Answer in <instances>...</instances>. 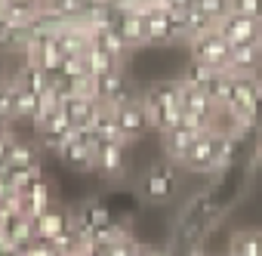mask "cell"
Here are the masks:
<instances>
[{
    "label": "cell",
    "mask_w": 262,
    "mask_h": 256,
    "mask_svg": "<svg viewBox=\"0 0 262 256\" xmlns=\"http://www.w3.org/2000/svg\"><path fill=\"white\" fill-rule=\"evenodd\" d=\"M142 111L148 117V126L155 133H164L170 126L182 123V99H179V80H161L139 93Z\"/></svg>",
    "instance_id": "1"
},
{
    "label": "cell",
    "mask_w": 262,
    "mask_h": 256,
    "mask_svg": "<svg viewBox=\"0 0 262 256\" xmlns=\"http://www.w3.org/2000/svg\"><path fill=\"white\" fill-rule=\"evenodd\" d=\"M176 191H179V164H173V161H158L142 176V195L155 204L173 201Z\"/></svg>",
    "instance_id": "2"
},
{
    "label": "cell",
    "mask_w": 262,
    "mask_h": 256,
    "mask_svg": "<svg viewBox=\"0 0 262 256\" xmlns=\"http://www.w3.org/2000/svg\"><path fill=\"white\" fill-rule=\"evenodd\" d=\"M188 53H191L194 62L207 65V68H213V71H228L231 44H228L216 28L207 31V34H201V37H194V40H188Z\"/></svg>",
    "instance_id": "3"
},
{
    "label": "cell",
    "mask_w": 262,
    "mask_h": 256,
    "mask_svg": "<svg viewBox=\"0 0 262 256\" xmlns=\"http://www.w3.org/2000/svg\"><path fill=\"white\" fill-rule=\"evenodd\" d=\"M256 93H259L256 74H231V90H228V99H225L222 111H228V114H253L256 117Z\"/></svg>",
    "instance_id": "4"
},
{
    "label": "cell",
    "mask_w": 262,
    "mask_h": 256,
    "mask_svg": "<svg viewBox=\"0 0 262 256\" xmlns=\"http://www.w3.org/2000/svg\"><path fill=\"white\" fill-rule=\"evenodd\" d=\"M216 31L231 44V47H241V44H259L262 37V19H250V16H237V13H228Z\"/></svg>",
    "instance_id": "5"
},
{
    "label": "cell",
    "mask_w": 262,
    "mask_h": 256,
    "mask_svg": "<svg viewBox=\"0 0 262 256\" xmlns=\"http://www.w3.org/2000/svg\"><path fill=\"white\" fill-rule=\"evenodd\" d=\"M201 133H204V130H198V126H188L185 120H182V123H176V126H170V130H164V133H161V142H164V158L182 167V161H185L188 148L194 145V139H198Z\"/></svg>",
    "instance_id": "6"
},
{
    "label": "cell",
    "mask_w": 262,
    "mask_h": 256,
    "mask_svg": "<svg viewBox=\"0 0 262 256\" xmlns=\"http://www.w3.org/2000/svg\"><path fill=\"white\" fill-rule=\"evenodd\" d=\"M114 120H117V133H120L123 142H133V139H139V136H145V133L151 130L139 99H136V102H126V105H120V108H114Z\"/></svg>",
    "instance_id": "7"
},
{
    "label": "cell",
    "mask_w": 262,
    "mask_h": 256,
    "mask_svg": "<svg viewBox=\"0 0 262 256\" xmlns=\"http://www.w3.org/2000/svg\"><path fill=\"white\" fill-rule=\"evenodd\" d=\"M182 167L191 170V173H213V167H216V130H204L194 139Z\"/></svg>",
    "instance_id": "8"
},
{
    "label": "cell",
    "mask_w": 262,
    "mask_h": 256,
    "mask_svg": "<svg viewBox=\"0 0 262 256\" xmlns=\"http://www.w3.org/2000/svg\"><path fill=\"white\" fill-rule=\"evenodd\" d=\"M111 28L120 31V37L129 44V50H136V47H145V19L142 13H133V10H120L111 4Z\"/></svg>",
    "instance_id": "9"
},
{
    "label": "cell",
    "mask_w": 262,
    "mask_h": 256,
    "mask_svg": "<svg viewBox=\"0 0 262 256\" xmlns=\"http://www.w3.org/2000/svg\"><path fill=\"white\" fill-rule=\"evenodd\" d=\"M126 170V142H99L96 145V173L105 179H120Z\"/></svg>",
    "instance_id": "10"
},
{
    "label": "cell",
    "mask_w": 262,
    "mask_h": 256,
    "mask_svg": "<svg viewBox=\"0 0 262 256\" xmlns=\"http://www.w3.org/2000/svg\"><path fill=\"white\" fill-rule=\"evenodd\" d=\"M62 108H65V114L71 117V123L77 126V130H90L93 126V120L99 117V111L105 108L99 99H86V96H68L65 102H62Z\"/></svg>",
    "instance_id": "11"
},
{
    "label": "cell",
    "mask_w": 262,
    "mask_h": 256,
    "mask_svg": "<svg viewBox=\"0 0 262 256\" xmlns=\"http://www.w3.org/2000/svg\"><path fill=\"white\" fill-rule=\"evenodd\" d=\"M22 201H25V213L28 216H40L53 207V185L47 182V176L34 179L25 191H22Z\"/></svg>",
    "instance_id": "12"
},
{
    "label": "cell",
    "mask_w": 262,
    "mask_h": 256,
    "mask_svg": "<svg viewBox=\"0 0 262 256\" xmlns=\"http://www.w3.org/2000/svg\"><path fill=\"white\" fill-rule=\"evenodd\" d=\"M259 65H262V47H259V44H241V47H231L228 74H256Z\"/></svg>",
    "instance_id": "13"
},
{
    "label": "cell",
    "mask_w": 262,
    "mask_h": 256,
    "mask_svg": "<svg viewBox=\"0 0 262 256\" xmlns=\"http://www.w3.org/2000/svg\"><path fill=\"white\" fill-rule=\"evenodd\" d=\"M34 222H37V238L53 241L56 234H62V231H68V228H71V213H68V210H59V207L53 204L47 213L34 216Z\"/></svg>",
    "instance_id": "14"
},
{
    "label": "cell",
    "mask_w": 262,
    "mask_h": 256,
    "mask_svg": "<svg viewBox=\"0 0 262 256\" xmlns=\"http://www.w3.org/2000/svg\"><path fill=\"white\" fill-rule=\"evenodd\" d=\"M10 80L19 83V87H25V90H31V93H37V96H43V93L50 90V74H47L40 65L25 62V59H22V65L16 68V74H13Z\"/></svg>",
    "instance_id": "15"
},
{
    "label": "cell",
    "mask_w": 262,
    "mask_h": 256,
    "mask_svg": "<svg viewBox=\"0 0 262 256\" xmlns=\"http://www.w3.org/2000/svg\"><path fill=\"white\" fill-rule=\"evenodd\" d=\"M93 44H99V47H102L114 62H123L129 53H133V50H129V44L120 37V31H117V28H111V25H108V28H99V31L93 34Z\"/></svg>",
    "instance_id": "16"
},
{
    "label": "cell",
    "mask_w": 262,
    "mask_h": 256,
    "mask_svg": "<svg viewBox=\"0 0 262 256\" xmlns=\"http://www.w3.org/2000/svg\"><path fill=\"white\" fill-rule=\"evenodd\" d=\"M145 40L148 44H170V22H167V10L155 7L145 16Z\"/></svg>",
    "instance_id": "17"
},
{
    "label": "cell",
    "mask_w": 262,
    "mask_h": 256,
    "mask_svg": "<svg viewBox=\"0 0 262 256\" xmlns=\"http://www.w3.org/2000/svg\"><path fill=\"white\" fill-rule=\"evenodd\" d=\"M13 108H16V120H28L31 123L37 108H40V96L25 90V87H19V83H13Z\"/></svg>",
    "instance_id": "18"
},
{
    "label": "cell",
    "mask_w": 262,
    "mask_h": 256,
    "mask_svg": "<svg viewBox=\"0 0 262 256\" xmlns=\"http://www.w3.org/2000/svg\"><path fill=\"white\" fill-rule=\"evenodd\" d=\"M213 130H216V126H213ZM237 145H241V139H237V136H231L228 130H216V167H213V173L225 170V167L234 161Z\"/></svg>",
    "instance_id": "19"
},
{
    "label": "cell",
    "mask_w": 262,
    "mask_h": 256,
    "mask_svg": "<svg viewBox=\"0 0 262 256\" xmlns=\"http://www.w3.org/2000/svg\"><path fill=\"white\" fill-rule=\"evenodd\" d=\"M83 59H86V71L93 74V77H99V74H108V71H114V68H120V62H114L99 44H90L86 50H83Z\"/></svg>",
    "instance_id": "20"
},
{
    "label": "cell",
    "mask_w": 262,
    "mask_h": 256,
    "mask_svg": "<svg viewBox=\"0 0 262 256\" xmlns=\"http://www.w3.org/2000/svg\"><path fill=\"white\" fill-rule=\"evenodd\" d=\"M7 167H40L37 145H34V142H25V139H13V148H10V161H7Z\"/></svg>",
    "instance_id": "21"
},
{
    "label": "cell",
    "mask_w": 262,
    "mask_h": 256,
    "mask_svg": "<svg viewBox=\"0 0 262 256\" xmlns=\"http://www.w3.org/2000/svg\"><path fill=\"white\" fill-rule=\"evenodd\" d=\"M228 256H262V231H237Z\"/></svg>",
    "instance_id": "22"
},
{
    "label": "cell",
    "mask_w": 262,
    "mask_h": 256,
    "mask_svg": "<svg viewBox=\"0 0 262 256\" xmlns=\"http://www.w3.org/2000/svg\"><path fill=\"white\" fill-rule=\"evenodd\" d=\"M90 130L99 136V142H123L120 133H117V120H114V111L111 108H102L99 111V117L93 120Z\"/></svg>",
    "instance_id": "23"
},
{
    "label": "cell",
    "mask_w": 262,
    "mask_h": 256,
    "mask_svg": "<svg viewBox=\"0 0 262 256\" xmlns=\"http://www.w3.org/2000/svg\"><path fill=\"white\" fill-rule=\"evenodd\" d=\"M228 90H231V74H228V71H213V77H210V80H207V87H204V93L216 102V108H222V105H225Z\"/></svg>",
    "instance_id": "24"
},
{
    "label": "cell",
    "mask_w": 262,
    "mask_h": 256,
    "mask_svg": "<svg viewBox=\"0 0 262 256\" xmlns=\"http://www.w3.org/2000/svg\"><path fill=\"white\" fill-rule=\"evenodd\" d=\"M185 28H188V40H194V37H201V34L213 31V28H216V22H213L207 13H201L198 7H188V10H185Z\"/></svg>",
    "instance_id": "25"
},
{
    "label": "cell",
    "mask_w": 262,
    "mask_h": 256,
    "mask_svg": "<svg viewBox=\"0 0 262 256\" xmlns=\"http://www.w3.org/2000/svg\"><path fill=\"white\" fill-rule=\"evenodd\" d=\"M16 123V108H13V80H0V126Z\"/></svg>",
    "instance_id": "26"
},
{
    "label": "cell",
    "mask_w": 262,
    "mask_h": 256,
    "mask_svg": "<svg viewBox=\"0 0 262 256\" xmlns=\"http://www.w3.org/2000/svg\"><path fill=\"white\" fill-rule=\"evenodd\" d=\"M213 77V68H207V65H201V62H188V68H185V74L179 77L185 87H198V90H204L207 87V80Z\"/></svg>",
    "instance_id": "27"
},
{
    "label": "cell",
    "mask_w": 262,
    "mask_h": 256,
    "mask_svg": "<svg viewBox=\"0 0 262 256\" xmlns=\"http://www.w3.org/2000/svg\"><path fill=\"white\" fill-rule=\"evenodd\" d=\"M191 7H198L201 13H207L216 25L231 13V10H228V0H191Z\"/></svg>",
    "instance_id": "28"
},
{
    "label": "cell",
    "mask_w": 262,
    "mask_h": 256,
    "mask_svg": "<svg viewBox=\"0 0 262 256\" xmlns=\"http://www.w3.org/2000/svg\"><path fill=\"white\" fill-rule=\"evenodd\" d=\"M228 10L237 13V16L262 19V0H228Z\"/></svg>",
    "instance_id": "29"
},
{
    "label": "cell",
    "mask_w": 262,
    "mask_h": 256,
    "mask_svg": "<svg viewBox=\"0 0 262 256\" xmlns=\"http://www.w3.org/2000/svg\"><path fill=\"white\" fill-rule=\"evenodd\" d=\"M62 71H65L68 77L90 74V71H86V59H83V53H80V56H65V65H62Z\"/></svg>",
    "instance_id": "30"
},
{
    "label": "cell",
    "mask_w": 262,
    "mask_h": 256,
    "mask_svg": "<svg viewBox=\"0 0 262 256\" xmlns=\"http://www.w3.org/2000/svg\"><path fill=\"white\" fill-rule=\"evenodd\" d=\"M13 133H10V126H0V167H7L10 161V148H13Z\"/></svg>",
    "instance_id": "31"
},
{
    "label": "cell",
    "mask_w": 262,
    "mask_h": 256,
    "mask_svg": "<svg viewBox=\"0 0 262 256\" xmlns=\"http://www.w3.org/2000/svg\"><path fill=\"white\" fill-rule=\"evenodd\" d=\"M161 7L164 10H188L191 0H161Z\"/></svg>",
    "instance_id": "32"
},
{
    "label": "cell",
    "mask_w": 262,
    "mask_h": 256,
    "mask_svg": "<svg viewBox=\"0 0 262 256\" xmlns=\"http://www.w3.org/2000/svg\"><path fill=\"white\" fill-rule=\"evenodd\" d=\"M256 117L262 123V83H259V93H256Z\"/></svg>",
    "instance_id": "33"
},
{
    "label": "cell",
    "mask_w": 262,
    "mask_h": 256,
    "mask_svg": "<svg viewBox=\"0 0 262 256\" xmlns=\"http://www.w3.org/2000/svg\"><path fill=\"white\" fill-rule=\"evenodd\" d=\"M259 47H262V37H259Z\"/></svg>",
    "instance_id": "34"
}]
</instances>
